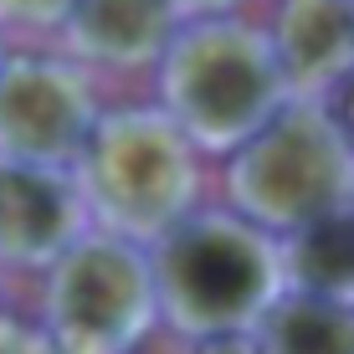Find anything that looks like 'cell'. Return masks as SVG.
I'll use <instances>...</instances> for the list:
<instances>
[{
    "instance_id": "cell-1",
    "label": "cell",
    "mask_w": 354,
    "mask_h": 354,
    "mask_svg": "<svg viewBox=\"0 0 354 354\" xmlns=\"http://www.w3.org/2000/svg\"><path fill=\"white\" fill-rule=\"evenodd\" d=\"M160 324L185 344L216 334H252L283 298L277 236L257 231L226 205H201L149 247Z\"/></svg>"
},
{
    "instance_id": "cell-2",
    "label": "cell",
    "mask_w": 354,
    "mask_h": 354,
    "mask_svg": "<svg viewBox=\"0 0 354 354\" xmlns=\"http://www.w3.org/2000/svg\"><path fill=\"white\" fill-rule=\"evenodd\" d=\"M72 180L93 231L144 252L201 211V154L154 103L103 108Z\"/></svg>"
},
{
    "instance_id": "cell-3",
    "label": "cell",
    "mask_w": 354,
    "mask_h": 354,
    "mask_svg": "<svg viewBox=\"0 0 354 354\" xmlns=\"http://www.w3.org/2000/svg\"><path fill=\"white\" fill-rule=\"evenodd\" d=\"M160 113L190 139L195 154H226L257 133L288 88L277 77L267 31L241 16H190L154 62Z\"/></svg>"
},
{
    "instance_id": "cell-4",
    "label": "cell",
    "mask_w": 354,
    "mask_h": 354,
    "mask_svg": "<svg viewBox=\"0 0 354 354\" xmlns=\"http://www.w3.org/2000/svg\"><path fill=\"white\" fill-rule=\"evenodd\" d=\"M226 211L277 241L354 211V144L324 103L288 97L241 149L226 154Z\"/></svg>"
},
{
    "instance_id": "cell-5",
    "label": "cell",
    "mask_w": 354,
    "mask_h": 354,
    "mask_svg": "<svg viewBox=\"0 0 354 354\" xmlns=\"http://www.w3.org/2000/svg\"><path fill=\"white\" fill-rule=\"evenodd\" d=\"M41 328L62 354H133L160 328L149 252L88 231L46 267Z\"/></svg>"
},
{
    "instance_id": "cell-6",
    "label": "cell",
    "mask_w": 354,
    "mask_h": 354,
    "mask_svg": "<svg viewBox=\"0 0 354 354\" xmlns=\"http://www.w3.org/2000/svg\"><path fill=\"white\" fill-rule=\"evenodd\" d=\"M103 113L93 72L72 57L6 52L0 57V160L36 169H72Z\"/></svg>"
},
{
    "instance_id": "cell-7",
    "label": "cell",
    "mask_w": 354,
    "mask_h": 354,
    "mask_svg": "<svg viewBox=\"0 0 354 354\" xmlns=\"http://www.w3.org/2000/svg\"><path fill=\"white\" fill-rule=\"evenodd\" d=\"M88 231L93 221L72 169H36L0 160V267L46 272Z\"/></svg>"
},
{
    "instance_id": "cell-8",
    "label": "cell",
    "mask_w": 354,
    "mask_h": 354,
    "mask_svg": "<svg viewBox=\"0 0 354 354\" xmlns=\"http://www.w3.org/2000/svg\"><path fill=\"white\" fill-rule=\"evenodd\" d=\"M267 46L292 103H324L354 72V0H277Z\"/></svg>"
},
{
    "instance_id": "cell-9",
    "label": "cell",
    "mask_w": 354,
    "mask_h": 354,
    "mask_svg": "<svg viewBox=\"0 0 354 354\" xmlns=\"http://www.w3.org/2000/svg\"><path fill=\"white\" fill-rule=\"evenodd\" d=\"M180 0H72L62 21L67 57L77 67H154L180 31Z\"/></svg>"
},
{
    "instance_id": "cell-10",
    "label": "cell",
    "mask_w": 354,
    "mask_h": 354,
    "mask_svg": "<svg viewBox=\"0 0 354 354\" xmlns=\"http://www.w3.org/2000/svg\"><path fill=\"white\" fill-rule=\"evenodd\" d=\"M283 252V288L303 298L354 308V211L324 216L277 241Z\"/></svg>"
},
{
    "instance_id": "cell-11",
    "label": "cell",
    "mask_w": 354,
    "mask_h": 354,
    "mask_svg": "<svg viewBox=\"0 0 354 354\" xmlns=\"http://www.w3.org/2000/svg\"><path fill=\"white\" fill-rule=\"evenodd\" d=\"M257 354H354V308L283 292L252 328Z\"/></svg>"
},
{
    "instance_id": "cell-12",
    "label": "cell",
    "mask_w": 354,
    "mask_h": 354,
    "mask_svg": "<svg viewBox=\"0 0 354 354\" xmlns=\"http://www.w3.org/2000/svg\"><path fill=\"white\" fill-rule=\"evenodd\" d=\"M72 0H0V36L6 31H62Z\"/></svg>"
},
{
    "instance_id": "cell-13",
    "label": "cell",
    "mask_w": 354,
    "mask_h": 354,
    "mask_svg": "<svg viewBox=\"0 0 354 354\" xmlns=\"http://www.w3.org/2000/svg\"><path fill=\"white\" fill-rule=\"evenodd\" d=\"M0 354H57V349L36 324H21L16 313H0Z\"/></svg>"
},
{
    "instance_id": "cell-14",
    "label": "cell",
    "mask_w": 354,
    "mask_h": 354,
    "mask_svg": "<svg viewBox=\"0 0 354 354\" xmlns=\"http://www.w3.org/2000/svg\"><path fill=\"white\" fill-rule=\"evenodd\" d=\"M324 108H328V118L339 124V133H344V139L354 144V72H349V77L339 82V88L328 93V97H324Z\"/></svg>"
},
{
    "instance_id": "cell-15",
    "label": "cell",
    "mask_w": 354,
    "mask_h": 354,
    "mask_svg": "<svg viewBox=\"0 0 354 354\" xmlns=\"http://www.w3.org/2000/svg\"><path fill=\"white\" fill-rule=\"evenodd\" d=\"M190 354H257L252 334H216V339H195Z\"/></svg>"
},
{
    "instance_id": "cell-16",
    "label": "cell",
    "mask_w": 354,
    "mask_h": 354,
    "mask_svg": "<svg viewBox=\"0 0 354 354\" xmlns=\"http://www.w3.org/2000/svg\"><path fill=\"white\" fill-rule=\"evenodd\" d=\"M241 0H180V16H231V10H236Z\"/></svg>"
},
{
    "instance_id": "cell-17",
    "label": "cell",
    "mask_w": 354,
    "mask_h": 354,
    "mask_svg": "<svg viewBox=\"0 0 354 354\" xmlns=\"http://www.w3.org/2000/svg\"><path fill=\"white\" fill-rule=\"evenodd\" d=\"M0 57H6V36H0Z\"/></svg>"
}]
</instances>
